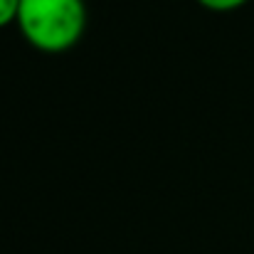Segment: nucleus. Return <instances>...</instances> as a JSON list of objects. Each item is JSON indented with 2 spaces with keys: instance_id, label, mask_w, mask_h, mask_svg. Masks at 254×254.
<instances>
[{
  "instance_id": "f257e3e1",
  "label": "nucleus",
  "mask_w": 254,
  "mask_h": 254,
  "mask_svg": "<svg viewBox=\"0 0 254 254\" xmlns=\"http://www.w3.org/2000/svg\"><path fill=\"white\" fill-rule=\"evenodd\" d=\"M86 12L82 0H20L17 25L42 52H62L84 32Z\"/></svg>"
},
{
  "instance_id": "f03ea898",
  "label": "nucleus",
  "mask_w": 254,
  "mask_h": 254,
  "mask_svg": "<svg viewBox=\"0 0 254 254\" xmlns=\"http://www.w3.org/2000/svg\"><path fill=\"white\" fill-rule=\"evenodd\" d=\"M17 12H20V0H0V27L17 20Z\"/></svg>"
},
{
  "instance_id": "7ed1b4c3",
  "label": "nucleus",
  "mask_w": 254,
  "mask_h": 254,
  "mask_svg": "<svg viewBox=\"0 0 254 254\" xmlns=\"http://www.w3.org/2000/svg\"><path fill=\"white\" fill-rule=\"evenodd\" d=\"M200 5L210 7V10H217V12H227V10H237L242 7L247 0H197Z\"/></svg>"
}]
</instances>
